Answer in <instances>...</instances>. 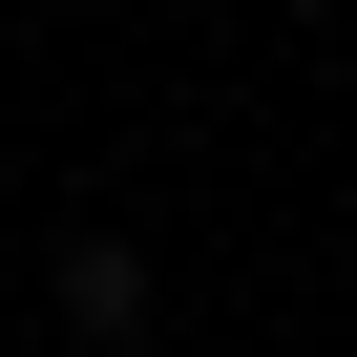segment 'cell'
<instances>
[{
  "label": "cell",
  "instance_id": "cell-1",
  "mask_svg": "<svg viewBox=\"0 0 357 357\" xmlns=\"http://www.w3.org/2000/svg\"><path fill=\"white\" fill-rule=\"evenodd\" d=\"M43 294H63V336H147V252H126V231H63Z\"/></svg>",
  "mask_w": 357,
  "mask_h": 357
},
{
  "label": "cell",
  "instance_id": "cell-2",
  "mask_svg": "<svg viewBox=\"0 0 357 357\" xmlns=\"http://www.w3.org/2000/svg\"><path fill=\"white\" fill-rule=\"evenodd\" d=\"M294 22H315V0H294Z\"/></svg>",
  "mask_w": 357,
  "mask_h": 357
}]
</instances>
